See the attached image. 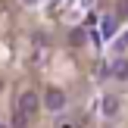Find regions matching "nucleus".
<instances>
[{
	"instance_id": "nucleus-4",
	"label": "nucleus",
	"mask_w": 128,
	"mask_h": 128,
	"mask_svg": "<svg viewBox=\"0 0 128 128\" xmlns=\"http://www.w3.org/2000/svg\"><path fill=\"white\" fill-rule=\"evenodd\" d=\"M103 112H106V116H116V112H119V100L116 97H103Z\"/></svg>"
},
{
	"instance_id": "nucleus-2",
	"label": "nucleus",
	"mask_w": 128,
	"mask_h": 128,
	"mask_svg": "<svg viewBox=\"0 0 128 128\" xmlns=\"http://www.w3.org/2000/svg\"><path fill=\"white\" fill-rule=\"evenodd\" d=\"M44 106H47L50 112H60L62 106H66V94H62L60 88H50V91L44 94Z\"/></svg>"
},
{
	"instance_id": "nucleus-8",
	"label": "nucleus",
	"mask_w": 128,
	"mask_h": 128,
	"mask_svg": "<svg viewBox=\"0 0 128 128\" xmlns=\"http://www.w3.org/2000/svg\"><path fill=\"white\" fill-rule=\"evenodd\" d=\"M81 41H84V31H81V28H75V31H72V44H75V47H78Z\"/></svg>"
},
{
	"instance_id": "nucleus-9",
	"label": "nucleus",
	"mask_w": 128,
	"mask_h": 128,
	"mask_svg": "<svg viewBox=\"0 0 128 128\" xmlns=\"http://www.w3.org/2000/svg\"><path fill=\"white\" fill-rule=\"evenodd\" d=\"M22 3H28V6H34V3H38V0H22Z\"/></svg>"
},
{
	"instance_id": "nucleus-1",
	"label": "nucleus",
	"mask_w": 128,
	"mask_h": 128,
	"mask_svg": "<svg viewBox=\"0 0 128 128\" xmlns=\"http://www.w3.org/2000/svg\"><path fill=\"white\" fill-rule=\"evenodd\" d=\"M38 106H41V97H38L34 91H25L22 97H19V103H16V112H22L25 119H31L38 112Z\"/></svg>"
},
{
	"instance_id": "nucleus-3",
	"label": "nucleus",
	"mask_w": 128,
	"mask_h": 128,
	"mask_svg": "<svg viewBox=\"0 0 128 128\" xmlns=\"http://www.w3.org/2000/svg\"><path fill=\"white\" fill-rule=\"evenodd\" d=\"M110 75H116L119 81H125V78H128V60H125V56L112 60V66H110Z\"/></svg>"
},
{
	"instance_id": "nucleus-7",
	"label": "nucleus",
	"mask_w": 128,
	"mask_h": 128,
	"mask_svg": "<svg viewBox=\"0 0 128 128\" xmlns=\"http://www.w3.org/2000/svg\"><path fill=\"white\" fill-rule=\"evenodd\" d=\"M125 50H128V31H125V34L116 41V53H125Z\"/></svg>"
},
{
	"instance_id": "nucleus-6",
	"label": "nucleus",
	"mask_w": 128,
	"mask_h": 128,
	"mask_svg": "<svg viewBox=\"0 0 128 128\" xmlns=\"http://www.w3.org/2000/svg\"><path fill=\"white\" fill-rule=\"evenodd\" d=\"M112 28H116V19H112V16H106V19H103V34L110 38V34H112Z\"/></svg>"
},
{
	"instance_id": "nucleus-10",
	"label": "nucleus",
	"mask_w": 128,
	"mask_h": 128,
	"mask_svg": "<svg viewBox=\"0 0 128 128\" xmlns=\"http://www.w3.org/2000/svg\"><path fill=\"white\" fill-rule=\"evenodd\" d=\"M0 128H3V125H0Z\"/></svg>"
},
{
	"instance_id": "nucleus-5",
	"label": "nucleus",
	"mask_w": 128,
	"mask_h": 128,
	"mask_svg": "<svg viewBox=\"0 0 128 128\" xmlns=\"http://www.w3.org/2000/svg\"><path fill=\"white\" fill-rule=\"evenodd\" d=\"M28 122L31 119H25L22 112H12V128H28Z\"/></svg>"
}]
</instances>
